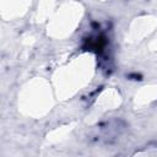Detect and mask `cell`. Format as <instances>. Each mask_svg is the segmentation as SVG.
<instances>
[{
    "label": "cell",
    "instance_id": "obj_1",
    "mask_svg": "<svg viewBox=\"0 0 157 157\" xmlns=\"http://www.w3.org/2000/svg\"><path fill=\"white\" fill-rule=\"evenodd\" d=\"M97 70V58L91 52L72 55L53 72L50 82L56 99L67 101L85 90L93 80Z\"/></svg>",
    "mask_w": 157,
    "mask_h": 157
},
{
    "label": "cell",
    "instance_id": "obj_2",
    "mask_svg": "<svg viewBox=\"0 0 157 157\" xmlns=\"http://www.w3.org/2000/svg\"><path fill=\"white\" fill-rule=\"evenodd\" d=\"M55 92L50 80L34 76L27 80L17 93V110L29 119H43L55 104Z\"/></svg>",
    "mask_w": 157,
    "mask_h": 157
},
{
    "label": "cell",
    "instance_id": "obj_3",
    "mask_svg": "<svg viewBox=\"0 0 157 157\" xmlns=\"http://www.w3.org/2000/svg\"><path fill=\"white\" fill-rule=\"evenodd\" d=\"M85 16V6L77 0H66L56 7L45 23L49 38L63 40L71 37L80 27Z\"/></svg>",
    "mask_w": 157,
    "mask_h": 157
},
{
    "label": "cell",
    "instance_id": "obj_4",
    "mask_svg": "<svg viewBox=\"0 0 157 157\" xmlns=\"http://www.w3.org/2000/svg\"><path fill=\"white\" fill-rule=\"evenodd\" d=\"M157 31V15L155 13H142L134 17L126 27L125 43L130 45H136L147 39Z\"/></svg>",
    "mask_w": 157,
    "mask_h": 157
},
{
    "label": "cell",
    "instance_id": "obj_5",
    "mask_svg": "<svg viewBox=\"0 0 157 157\" xmlns=\"http://www.w3.org/2000/svg\"><path fill=\"white\" fill-rule=\"evenodd\" d=\"M121 94L115 87H105L96 97L87 118L90 120H97L105 113L119 108L121 105Z\"/></svg>",
    "mask_w": 157,
    "mask_h": 157
},
{
    "label": "cell",
    "instance_id": "obj_6",
    "mask_svg": "<svg viewBox=\"0 0 157 157\" xmlns=\"http://www.w3.org/2000/svg\"><path fill=\"white\" fill-rule=\"evenodd\" d=\"M33 0H0V16L4 21H16L29 11Z\"/></svg>",
    "mask_w": 157,
    "mask_h": 157
},
{
    "label": "cell",
    "instance_id": "obj_7",
    "mask_svg": "<svg viewBox=\"0 0 157 157\" xmlns=\"http://www.w3.org/2000/svg\"><path fill=\"white\" fill-rule=\"evenodd\" d=\"M157 101V83H147L140 87L132 97L134 109H144Z\"/></svg>",
    "mask_w": 157,
    "mask_h": 157
},
{
    "label": "cell",
    "instance_id": "obj_8",
    "mask_svg": "<svg viewBox=\"0 0 157 157\" xmlns=\"http://www.w3.org/2000/svg\"><path fill=\"white\" fill-rule=\"evenodd\" d=\"M75 124H65L61 126H56L50 132L47 134L44 139V146H55L58 144L64 142L72 132Z\"/></svg>",
    "mask_w": 157,
    "mask_h": 157
},
{
    "label": "cell",
    "instance_id": "obj_9",
    "mask_svg": "<svg viewBox=\"0 0 157 157\" xmlns=\"http://www.w3.org/2000/svg\"><path fill=\"white\" fill-rule=\"evenodd\" d=\"M59 6L58 0H39L34 11V21L37 23H47L49 17Z\"/></svg>",
    "mask_w": 157,
    "mask_h": 157
},
{
    "label": "cell",
    "instance_id": "obj_10",
    "mask_svg": "<svg viewBox=\"0 0 157 157\" xmlns=\"http://www.w3.org/2000/svg\"><path fill=\"white\" fill-rule=\"evenodd\" d=\"M147 49H148V52H151V53H157V31L148 38Z\"/></svg>",
    "mask_w": 157,
    "mask_h": 157
},
{
    "label": "cell",
    "instance_id": "obj_11",
    "mask_svg": "<svg viewBox=\"0 0 157 157\" xmlns=\"http://www.w3.org/2000/svg\"><path fill=\"white\" fill-rule=\"evenodd\" d=\"M134 156H152L157 157V147H147L134 153Z\"/></svg>",
    "mask_w": 157,
    "mask_h": 157
},
{
    "label": "cell",
    "instance_id": "obj_12",
    "mask_svg": "<svg viewBox=\"0 0 157 157\" xmlns=\"http://www.w3.org/2000/svg\"><path fill=\"white\" fill-rule=\"evenodd\" d=\"M96 1H99V2H109V1H113V0H96Z\"/></svg>",
    "mask_w": 157,
    "mask_h": 157
}]
</instances>
